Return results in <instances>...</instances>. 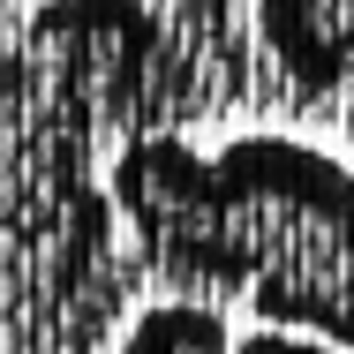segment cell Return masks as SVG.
I'll return each mask as SVG.
<instances>
[{
  "instance_id": "1",
  "label": "cell",
  "mask_w": 354,
  "mask_h": 354,
  "mask_svg": "<svg viewBox=\"0 0 354 354\" xmlns=\"http://www.w3.org/2000/svg\"><path fill=\"white\" fill-rule=\"evenodd\" d=\"M204 286L241 294L272 332L354 354V174L294 136L212 151Z\"/></svg>"
},
{
  "instance_id": "2",
  "label": "cell",
  "mask_w": 354,
  "mask_h": 354,
  "mask_svg": "<svg viewBox=\"0 0 354 354\" xmlns=\"http://www.w3.org/2000/svg\"><path fill=\"white\" fill-rule=\"evenodd\" d=\"M15 61L91 129V143H136L166 136V121H189L181 38L151 0H38Z\"/></svg>"
},
{
  "instance_id": "3",
  "label": "cell",
  "mask_w": 354,
  "mask_h": 354,
  "mask_svg": "<svg viewBox=\"0 0 354 354\" xmlns=\"http://www.w3.org/2000/svg\"><path fill=\"white\" fill-rule=\"evenodd\" d=\"M257 46L294 98H354V0H257Z\"/></svg>"
},
{
  "instance_id": "4",
  "label": "cell",
  "mask_w": 354,
  "mask_h": 354,
  "mask_svg": "<svg viewBox=\"0 0 354 354\" xmlns=\"http://www.w3.org/2000/svg\"><path fill=\"white\" fill-rule=\"evenodd\" d=\"M121 354H234V324L212 301H151L129 317Z\"/></svg>"
},
{
  "instance_id": "5",
  "label": "cell",
  "mask_w": 354,
  "mask_h": 354,
  "mask_svg": "<svg viewBox=\"0 0 354 354\" xmlns=\"http://www.w3.org/2000/svg\"><path fill=\"white\" fill-rule=\"evenodd\" d=\"M234 354H339V347H324V339H294V332H249V339H234Z\"/></svg>"
},
{
  "instance_id": "6",
  "label": "cell",
  "mask_w": 354,
  "mask_h": 354,
  "mask_svg": "<svg viewBox=\"0 0 354 354\" xmlns=\"http://www.w3.org/2000/svg\"><path fill=\"white\" fill-rule=\"evenodd\" d=\"M339 121H347V136H354V98H347V113H339Z\"/></svg>"
},
{
  "instance_id": "7",
  "label": "cell",
  "mask_w": 354,
  "mask_h": 354,
  "mask_svg": "<svg viewBox=\"0 0 354 354\" xmlns=\"http://www.w3.org/2000/svg\"><path fill=\"white\" fill-rule=\"evenodd\" d=\"M0 8H8V0H0Z\"/></svg>"
}]
</instances>
